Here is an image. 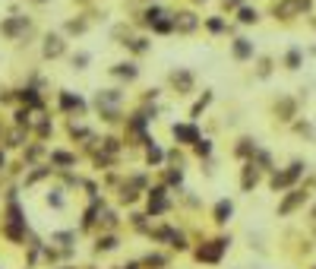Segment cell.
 Returning a JSON list of instances; mask_svg holds the SVG:
<instances>
[{
    "instance_id": "8992f818",
    "label": "cell",
    "mask_w": 316,
    "mask_h": 269,
    "mask_svg": "<svg viewBox=\"0 0 316 269\" xmlns=\"http://www.w3.org/2000/svg\"><path fill=\"white\" fill-rule=\"evenodd\" d=\"M64 51V45H60V38H48V45H45V54L48 57H57V54Z\"/></svg>"
},
{
    "instance_id": "7a4b0ae2",
    "label": "cell",
    "mask_w": 316,
    "mask_h": 269,
    "mask_svg": "<svg viewBox=\"0 0 316 269\" xmlns=\"http://www.w3.org/2000/svg\"><path fill=\"white\" fill-rule=\"evenodd\" d=\"M228 247V241H212V244H206L199 250V260H206V263H215L218 257H221V250Z\"/></svg>"
},
{
    "instance_id": "5bb4252c",
    "label": "cell",
    "mask_w": 316,
    "mask_h": 269,
    "mask_svg": "<svg viewBox=\"0 0 316 269\" xmlns=\"http://www.w3.org/2000/svg\"><path fill=\"white\" fill-rule=\"evenodd\" d=\"M313 215H316V212H313Z\"/></svg>"
},
{
    "instance_id": "277c9868",
    "label": "cell",
    "mask_w": 316,
    "mask_h": 269,
    "mask_svg": "<svg viewBox=\"0 0 316 269\" xmlns=\"http://www.w3.org/2000/svg\"><path fill=\"white\" fill-rule=\"evenodd\" d=\"M231 212H234V206L221 200V203L215 206V219H218V222H228V219H231Z\"/></svg>"
},
{
    "instance_id": "4fadbf2b",
    "label": "cell",
    "mask_w": 316,
    "mask_h": 269,
    "mask_svg": "<svg viewBox=\"0 0 316 269\" xmlns=\"http://www.w3.org/2000/svg\"><path fill=\"white\" fill-rule=\"evenodd\" d=\"M225 4H228V7H237V4H240V0H225Z\"/></svg>"
},
{
    "instance_id": "52a82bcc",
    "label": "cell",
    "mask_w": 316,
    "mask_h": 269,
    "mask_svg": "<svg viewBox=\"0 0 316 269\" xmlns=\"http://www.w3.org/2000/svg\"><path fill=\"white\" fill-rule=\"evenodd\" d=\"M234 54H237V57H250V54H253V48H250L244 38H240V42L234 45Z\"/></svg>"
},
{
    "instance_id": "7c38bea8",
    "label": "cell",
    "mask_w": 316,
    "mask_h": 269,
    "mask_svg": "<svg viewBox=\"0 0 316 269\" xmlns=\"http://www.w3.org/2000/svg\"><path fill=\"white\" fill-rule=\"evenodd\" d=\"M145 263H149V266H164V260H161V257H149Z\"/></svg>"
},
{
    "instance_id": "5b68a950",
    "label": "cell",
    "mask_w": 316,
    "mask_h": 269,
    "mask_svg": "<svg viewBox=\"0 0 316 269\" xmlns=\"http://www.w3.org/2000/svg\"><path fill=\"white\" fill-rule=\"evenodd\" d=\"M174 136L183 142H196V130L193 127H174Z\"/></svg>"
},
{
    "instance_id": "8fae6325",
    "label": "cell",
    "mask_w": 316,
    "mask_h": 269,
    "mask_svg": "<svg viewBox=\"0 0 316 269\" xmlns=\"http://www.w3.org/2000/svg\"><path fill=\"white\" fill-rule=\"evenodd\" d=\"M149 158H152V161H161V152H158V149L152 146V149H149Z\"/></svg>"
},
{
    "instance_id": "3957f363",
    "label": "cell",
    "mask_w": 316,
    "mask_h": 269,
    "mask_svg": "<svg viewBox=\"0 0 316 269\" xmlns=\"http://www.w3.org/2000/svg\"><path fill=\"white\" fill-rule=\"evenodd\" d=\"M304 200H307V193H301V190H294V196H288V200L282 203V209H278V212H282V215H288V212H291L294 206H301Z\"/></svg>"
},
{
    "instance_id": "9c48e42d",
    "label": "cell",
    "mask_w": 316,
    "mask_h": 269,
    "mask_svg": "<svg viewBox=\"0 0 316 269\" xmlns=\"http://www.w3.org/2000/svg\"><path fill=\"white\" fill-rule=\"evenodd\" d=\"M253 19H256V10H247V7L240 10V23H253Z\"/></svg>"
},
{
    "instance_id": "6da1fadb",
    "label": "cell",
    "mask_w": 316,
    "mask_h": 269,
    "mask_svg": "<svg viewBox=\"0 0 316 269\" xmlns=\"http://www.w3.org/2000/svg\"><path fill=\"white\" fill-rule=\"evenodd\" d=\"M301 171H304V165H301V161H294V165H291L285 174H275V177H272V187H288L291 181H297V177H301Z\"/></svg>"
},
{
    "instance_id": "30bf717a",
    "label": "cell",
    "mask_w": 316,
    "mask_h": 269,
    "mask_svg": "<svg viewBox=\"0 0 316 269\" xmlns=\"http://www.w3.org/2000/svg\"><path fill=\"white\" fill-rule=\"evenodd\" d=\"M117 73H120V76H136V70H133V67H117Z\"/></svg>"
},
{
    "instance_id": "ba28073f",
    "label": "cell",
    "mask_w": 316,
    "mask_h": 269,
    "mask_svg": "<svg viewBox=\"0 0 316 269\" xmlns=\"http://www.w3.org/2000/svg\"><path fill=\"white\" fill-rule=\"evenodd\" d=\"M297 64H301V51H288V67L297 70Z\"/></svg>"
}]
</instances>
